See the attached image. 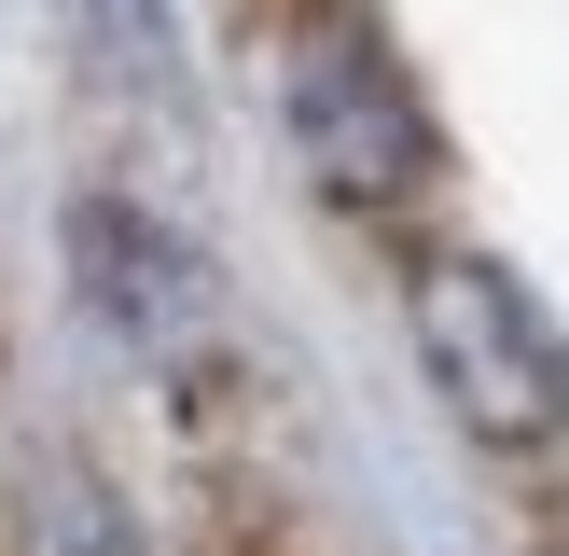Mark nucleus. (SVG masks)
Returning <instances> with one entry per match:
<instances>
[{"label": "nucleus", "mask_w": 569, "mask_h": 556, "mask_svg": "<svg viewBox=\"0 0 569 556\" xmlns=\"http://www.w3.org/2000/svg\"><path fill=\"white\" fill-rule=\"evenodd\" d=\"M278 126L320 209L348 222H417L445 181V126L361 0H278Z\"/></svg>", "instance_id": "f257e3e1"}, {"label": "nucleus", "mask_w": 569, "mask_h": 556, "mask_svg": "<svg viewBox=\"0 0 569 556\" xmlns=\"http://www.w3.org/2000/svg\"><path fill=\"white\" fill-rule=\"evenodd\" d=\"M403 320H417V361H431V389L459 404L472 445H500V459H556L569 445V320L528 292V265H500L472 237H417Z\"/></svg>", "instance_id": "f03ea898"}, {"label": "nucleus", "mask_w": 569, "mask_h": 556, "mask_svg": "<svg viewBox=\"0 0 569 556\" xmlns=\"http://www.w3.org/2000/svg\"><path fill=\"white\" fill-rule=\"evenodd\" d=\"M70 292H83V320H98L126 361H153L167 389H209L222 278H209V250H194L167 209H139V195H111V181L70 195Z\"/></svg>", "instance_id": "7ed1b4c3"}, {"label": "nucleus", "mask_w": 569, "mask_h": 556, "mask_svg": "<svg viewBox=\"0 0 569 556\" xmlns=\"http://www.w3.org/2000/svg\"><path fill=\"white\" fill-rule=\"evenodd\" d=\"M70 28H83V70H98L111 98H139V111L181 98V28H167V0H70Z\"/></svg>", "instance_id": "20e7f679"}, {"label": "nucleus", "mask_w": 569, "mask_h": 556, "mask_svg": "<svg viewBox=\"0 0 569 556\" xmlns=\"http://www.w3.org/2000/svg\"><path fill=\"white\" fill-rule=\"evenodd\" d=\"M28 556H139V528H126V500L83 459H56L42 487H28Z\"/></svg>", "instance_id": "39448f33"}, {"label": "nucleus", "mask_w": 569, "mask_h": 556, "mask_svg": "<svg viewBox=\"0 0 569 556\" xmlns=\"http://www.w3.org/2000/svg\"><path fill=\"white\" fill-rule=\"evenodd\" d=\"M542 556H569V543H542Z\"/></svg>", "instance_id": "423d86ee"}]
</instances>
